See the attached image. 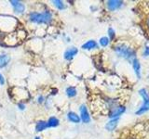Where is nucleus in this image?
Segmentation results:
<instances>
[{"mask_svg":"<svg viewBox=\"0 0 149 139\" xmlns=\"http://www.w3.org/2000/svg\"><path fill=\"white\" fill-rule=\"evenodd\" d=\"M139 92H140V95L142 96L143 99V105L141 107V109H140L136 113L138 115H141L144 112H146L147 110H149V96H148L146 89H141Z\"/></svg>","mask_w":149,"mask_h":139,"instance_id":"3","label":"nucleus"},{"mask_svg":"<svg viewBox=\"0 0 149 139\" xmlns=\"http://www.w3.org/2000/svg\"><path fill=\"white\" fill-rule=\"evenodd\" d=\"M146 27H147V30H148V32H149V16H148L147 19H146Z\"/></svg>","mask_w":149,"mask_h":139,"instance_id":"20","label":"nucleus"},{"mask_svg":"<svg viewBox=\"0 0 149 139\" xmlns=\"http://www.w3.org/2000/svg\"><path fill=\"white\" fill-rule=\"evenodd\" d=\"M128 139H137V138H135V137H130V138H128Z\"/></svg>","mask_w":149,"mask_h":139,"instance_id":"25","label":"nucleus"},{"mask_svg":"<svg viewBox=\"0 0 149 139\" xmlns=\"http://www.w3.org/2000/svg\"><path fill=\"white\" fill-rule=\"evenodd\" d=\"M67 117H68L70 122H72L78 123L79 122H80V118H79V116L77 113L73 112V111H70V112L68 113V115H67Z\"/></svg>","mask_w":149,"mask_h":139,"instance_id":"11","label":"nucleus"},{"mask_svg":"<svg viewBox=\"0 0 149 139\" xmlns=\"http://www.w3.org/2000/svg\"><path fill=\"white\" fill-rule=\"evenodd\" d=\"M98 47V45L95 41L93 40H91V41H88L87 43H85L83 45H82V48L83 49H93V48H97Z\"/></svg>","mask_w":149,"mask_h":139,"instance_id":"10","label":"nucleus"},{"mask_svg":"<svg viewBox=\"0 0 149 139\" xmlns=\"http://www.w3.org/2000/svg\"><path fill=\"white\" fill-rule=\"evenodd\" d=\"M77 49L76 47H70L64 52V58L66 60H71L77 55Z\"/></svg>","mask_w":149,"mask_h":139,"instance_id":"7","label":"nucleus"},{"mask_svg":"<svg viewBox=\"0 0 149 139\" xmlns=\"http://www.w3.org/2000/svg\"><path fill=\"white\" fill-rule=\"evenodd\" d=\"M80 114H81V119L85 123L90 122L91 117H90V114H88V111L85 105H82L80 107Z\"/></svg>","mask_w":149,"mask_h":139,"instance_id":"5","label":"nucleus"},{"mask_svg":"<svg viewBox=\"0 0 149 139\" xmlns=\"http://www.w3.org/2000/svg\"><path fill=\"white\" fill-rule=\"evenodd\" d=\"M125 111V107H116V108H115L113 110L110 112V118H116V117H118V116H120L121 114H122L123 112Z\"/></svg>","mask_w":149,"mask_h":139,"instance_id":"8","label":"nucleus"},{"mask_svg":"<svg viewBox=\"0 0 149 139\" xmlns=\"http://www.w3.org/2000/svg\"><path fill=\"white\" fill-rule=\"evenodd\" d=\"M46 128H48L47 126V122H44V120H39V122H36V130L37 132H41L45 130Z\"/></svg>","mask_w":149,"mask_h":139,"instance_id":"14","label":"nucleus"},{"mask_svg":"<svg viewBox=\"0 0 149 139\" xmlns=\"http://www.w3.org/2000/svg\"><path fill=\"white\" fill-rule=\"evenodd\" d=\"M35 139H40V138H39V137H36Z\"/></svg>","mask_w":149,"mask_h":139,"instance_id":"26","label":"nucleus"},{"mask_svg":"<svg viewBox=\"0 0 149 139\" xmlns=\"http://www.w3.org/2000/svg\"><path fill=\"white\" fill-rule=\"evenodd\" d=\"M43 99H44L43 97H41V96L39 97V102H40V103H41V102H43Z\"/></svg>","mask_w":149,"mask_h":139,"instance_id":"24","label":"nucleus"},{"mask_svg":"<svg viewBox=\"0 0 149 139\" xmlns=\"http://www.w3.org/2000/svg\"><path fill=\"white\" fill-rule=\"evenodd\" d=\"M19 108H20L21 109H24V105H23V104H19Z\"/></svg>","mask_w":149,"mask_h":139,"instance_id":"23","label":"nucleus"},{"mask_svg":"<svg viewBox=\"0 0 149 139\" xmlns=\"http://www.w3.org/2000/svg\"><path fill=\"white\" fill-rule=\"evenodd\" d=\"M52 3L54 4V6L58 9H64L65 8V5L62 1H60V0H54V1H52Z\"/></svg>","mask_w":149,"mask_h":139,"instance_id":"17","label":"nucleus"},{"mask_svg":"<svg viewBox=\"0 0 149 139\" xmlns=\"http://www.w3.org/2000/svg\"><path fill=\"white\" fill-rule=\"evenodd\" d=\"M66 95L69 97H74V96L77 95V89L73 86H70L66 89Z\"/></svg>","mask_w":149,"mask_h":139,"instance_id":"16","label":"nucleus"},{"mask_svg":"<svg viewBox=\"0 0 149 139\" xmlns=\"http://www.w3.org/2000/svg\"><path fill=\"white\" fill-rule=\"evenodd\" d=\"M108 32H109L110 39H114V37H115V32H114V30L112 29V28H110V29L108 30Z\"/></svg>","mask_w":149,"mask_h":139,"instance_id":"19","label":"nucleus"},{"mask_svg":"<svg viewBox=\"0 0 149 139\" xmlns=\"http://www.w3.org/2000/svg\"><path fill=\"white\" fill-rule=\"evenodd\" d=\"M10 60V58L8 55H1L0 56V68H3L5 66H7L8 63Z\"/></svg>","mask_w":149,"mask_h":139,"instance_id":"12","label":"nucleus"},{"mask_svg":"<svg viewBox=\"0 0 149 139\" xmlns=\"http://www.w3.org/2000/svg\"><path fill=\"white\" fill-rule=\"evenodd\" d=\"M100 44L102 46H106L109 44V39L107 38V37H102L100 39Z\"/></svg>","mask_w":149,"mask_h":139,"instance_id":"18","label":"nucleus"},{"mask_svg":"<svg viewBox=\"0 0 149 139\" xmlns=\"http://www.w3.org/2000/svg\"><path fill=\"white\" fill-rule=\"evenodd\" d=\"M4 83H5V80H4V78H3V76L0 74V83L1 85H4Z\"/></svg>","mask_w":149,"mask_h":139,"instance_id":"21","label":"nucleus"},{"mask_svg":"<svg viewBox=\"0 0 149 139\" xmlns=\"http://www.w3.org/2000/svg\"><path fill=\"white\" fill-rule=\"evenodd\" d=\"M132 65H133V69L135 72H136L137 76L140 77V71H141V65H140L139 61L137 60V58H134L132 60Z\"/></svg>","mask_w":149,"mask_h":139,"instance_id":"15","label":"nucleus"},{"mask_svg":"<svg viewBox=\"0 0 149 139\" xmlns=\"http://www.w3.org/2000/svg\"><path fill=\"white\" fill-rule=\"evenodd\" d=\"M122 5L123 2L118 1V0H110V1L107 2V7H108L110 10H116V9L122 7Z\"/></svg>","mask_w":149,"mask_h":139,"instance_id":"6","label":"nucleus"},{"mask_svg":"<svg viewBox=\"0 0 149 139\" xmlns=\"http://www.w3.org/2000/svg\"><path fill=\"white\" fill-rule=\"evenodd\" d=\"M144 56H148L149 57V47L146 48V51H144Z\"/></svg>","mask_w":149,"mask_h":139,"instance_id":"22","label":"nucleus"},{"mask_svg":"<svg viewBox=\"0 0 149 139\" xmlns=\"http://www.w3.org/2000/svg\"><path fill=\"white\" fill-rule=\"evenodd\" d=\"M10 4H11V6L13 7L14 11H15L16 13L22 14V13L24 12L25 7H24V5H23L22 2L16 1V0H13V1H10Z\"/></svg>","mask_w":149,"mask_h":139,"instance_id":"4","label":"nucleus"},{"mask_svg":"<svg viewBox=\"0 0 149 139\" xmlns=\"http://www.w3.org/2000/svg\"><path fill=\"white\" fill-rule=\"evenodd\" d=\"M115 50L116 52L118 53V55H119L120 57H123L125 58H127L130 61H132V60L135 58V52L134 50H132V48L128 46L125 44H118V45L115 46Z\"/></svg>","mask_w":149,"mask_h":139,"instance_id":"1","label":"nucleus"},{"mask_svg":"<svg viewBox=\"0 0 149 139\" xmlns=\"http://www.w3.org/2000/svg\"><path fill=\"white\" fill-rule=\"evenodd\" d=\"M118 118L111 120L110 122H107V124L105 125L106 130H108V131H113V130L116 127V125H118Z\"/></svg>","mask_w":149,"mask_h":139,"instance_id":"9","label":"nucleus"},{"mask_svg":"<svg viewBox=\"0 0 149 139\" xmlns=\"http://www.w3.org/2000/svg\"><path fill=\"white\" fill-rule=\"evenodd\" d=\"M29 19L32 22L39 23V24H41V23H49L52 20V15L49 12H32L29 16Z\"/></svg>","mask_w":149,"mask_h":139,"instance_id":"2","label":"nucleus"},{"mask_svg":"<svg viewBox=\"0 0 149 139\" xmlns=\"http://www.w3.org/2000/svg\"><path fill=\"white\" fill-rule=\"evenodd\" d=\"M59 125V120L55 117H50L47 122V126L48 127H56Z\"/></svg>","mask_w":149,"mask_h":139,"instance_id":"13","label":"nucleus"}]
</instances>
